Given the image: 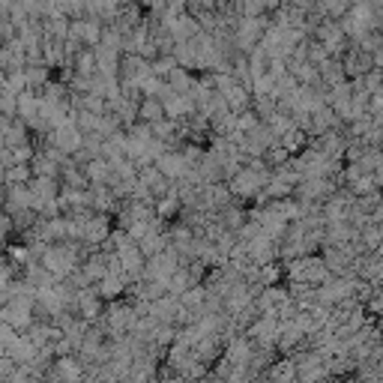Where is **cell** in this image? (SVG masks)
Wrapping results in <instances>:
<instances>
[{
    "mask_svg": "<svg viewBox=\"0 0 383 383\" xmlns=\"http://www.w3.org/2000/svg\"><path fill=\"white\" fill-rule=\"evenodd\" d=\"M246 258L251 260V264H270V260H279V243L270 240L264 231H260L251 240H246Z\"/></svg>",
    "mask_w": 383,
    "mask_h": 383,
    "instance_id": "8992f818",
    "label": "cell"
},
{
    "mask_svg": "<svg viewBox=\"0 0 383 383\" xmlns=\"http://www.w3.org/2000/svg\"><path fill=\"white\" fill-rule=\"evenodd\" d=\"M260 378H267V380H282V383L297 380V362H293L291 354H279V360H273L270 365H267V369L260 371Z\"/></svg>",
    "mask_w": 383,
    "mask_h": 383,
    "instance_id": "9c48e42d",
    "label": "cell"
},
{
    "mask_svg": "<svg viewBox=\"0 0 383 383\" xmlns=\"http://www.w3.org/2000/svg\"><path fill=\"white\" fill-rule=\"evenodd\" d=\"M174 66H177L174 54H156V57L150 60V72H153V75H159V78H165Z\"/></svg>",
    "mask_w": 383,
    "mask_h": 383,
    "instance_id": "f1b7e54d",
    "label": "cell"
},
{
    "mask_svg": "<svg viewBox=\"0 0 383 383\" xmlns=\"http://www.w3.org/2000/svg\"><path fill=\"white\" fill-rule=\"evenodd\" d=\"M162 108H165V117L171 120H186L189 114H195V102L189 99V93H165L162 96Z\"/></svg>",
    "mask_w": 383,
    "mask_h": 383,
    "instance_id": "ba28073f",
    "label": "cell"
},
{
    "mask_svg": "<svg viewBox=\"0 0 383 383\" xmlns=\"http://www.w3.org/2000/svg\"><path fill=\"white\" fill-rule=\"evenodd\" d=\"M78 168L84 171V177H87V183H90V186L105 183V180H108V171H111V165H108V159H105V156H93V159H87L84 165H78Z\"/></svg>",
    "mask_w": 383,
    "mask_h": 383,
    "instance_id": "9a60e30c",
    "label": "cell"
},
{
    "mask_svg": "<svg viewBox=\"0 0 383 383\" xmlns=\"http://www.w3.org/2000/svg\"><path fill=\"white\" fill-rule=\"evenodd\" d=\"M317 6H321V12L330 15V18H341V15L347 12L350 0H317Z\"/></svg>",
    "mask_w": 383,
    "mask_h": 383,
    "instance_id": "4dcf8cb0",
    "label": "cell"
},
{
    "mask_svg": "<svg viewBox=\"0 0 383 383\" xmlns=\"http://www.w3.org/2000/svg\"><path fill=\"white\" fill-rule=\"evenodd\" d=\"M102 308H105V299L96 293L93 284H87V288H78L75 291V314L84 317V321L96 323L102 317Z\"/></svg>",
    "mask_w": 383,
    "mask_h": 383,
    "instance_id": "277c9868",
    "label": "cell"
},
{
    "mask_svg": "<svg viewBox=\"0 0 383 383\" xmlns=\"http://www.w3.org/2000/svg\"><path fill=\"white\" fill-rule=\"evenodd\" d=\"M360 165H362V171H380L383 168L380 147H369V144H365V150H362V156H360Z\"/></svg>",
    "mask_w": 383,
    "mask_h": 383,
    "instance_id": "f546056e",
    "label": "cell"
},
{
    "mask_svg": "<svg viewBox=\"0 0 383 383\" xmlns=\"http://www.w3.org/2000/svg\"><path fill=\"white\" fill-rule=\"evenodd\" d=\"M264 123L273 129V135H275V138H279V135H284V132H288V129H293V120H291V114H284V111H279V108H275L273 114H267V117H264Z\"/></svg>",
    "mask_w": 383,
    "mask_h": 383,
    "instance_id": "603a6c76",
    "label": "cell"
},
{
    "mask_svg": "<svg viewBox=\"0 0 383 383\" xmlns=\"http://www.w3.org/2000/svg\"><path fill=\"white\" fill-rule=\"evenodd\" d=\"M270 180V168H264V171H251L246 165H240V171L231 177V180H225L227 183V189H231L234 195V201H240V203H249L251 198H255V192L258 189H264V183Z\"/></svg>",
    "mask_w": 383,
    "mask_h": 383,
    "instance_id": "6da1fadb",
    "label": "cell"
},
{
    "mask_svg": "<svg viewBox=\"0 0 383 383\" xmlns=\"http://www.w3.org/2000/svg\"><path fill=\"white\" fill-rule=\"evenodd\" d=\"M93 54H96V75H105V78H114L120 69V51H114V48H105L102 42L90 45Z\"/></svg>",
    "mask_w": 383,
    "mask_h": 383,
    "instance_id": "30bf717a",
    "label": "cell"
},
{
    "mask_svg": "<svg viewBox=\"0 0 383 383\" xmlns=\"http://www.w3.org/2000/svg\"><path fill=\"white\" fill-rule=\"evenodd\" d=\"M93 288L96 293L105 299V303H111V299H117V297H123V291H126V279L123 275H111V273H105L99 282H93Z\"/></svg>",
    "mask_w": 383,
    "mask_h": 383,
    "instance_id": "7c38bea8",
    "label": "cell"
},
{
    "mask_svg": "<svg viewBox=\"0 0 383 383\" xmlns=\"http://www.w3.org/2000/svg\"><path fill=\"white\" fill-rule=\"evenodd\" d=\"M15 332H18V330H12L6 321H0V347H6V345H10V341L15 338Z\"/></svg>",
    "mask_w": 383,
    "mask_h": 383,
    "instance_id": "74e56055",
    "label": "cell"
},
{
    "mask_svg": "<svg viewBox=\"0 0 383 383\" xmlns=\"http://www.w3.org/2000/svg\"><path fill=\"white\" fill-rule=\"evenodd\" d=\"M360 81H362V90L365 93H371V90H380L383 87V72L374 66V69H369L365 75H360Z\"/></svg>",
    "mask_w": 383,
    "mask_h": 383,
    "instance_id": "836d02e7",
    "label": "cell"
},
{
    "mask_svg": "<svg viewBox=\"0 0 383 383\" xmlns=\"http://www.w3.org/2000/svg\"><path fill=\"white\" fill-rule=\"evenodd\" d=\"M42 36L48 39H57V42H63V39L69 36V18L66 15H45L42 18Z\"/></svg>",
    "mask_w": 383,
    "mask_h": 383,
    "instance_id": "5bb4252c",
    "label": "cell"
},
{
    "mask_svg": "<svg viewBox=\"0 0 383 383\" xmlns=\"http://www.w3.org/2000/svg\"><path fill=\"white\" fill-rule=\"evenodd\" d=\"M162 87H165V78H159V75H153L150 72V75L138 84V90H141V96H159Z\"/></svg>",
    "mask_w": 383,
    "mask_h": 383,
    "instance_id": "d6a6232c",
    "label": "cell"
},
{
    "mask_svg": "<svg viewBox=\"0 0 383 383\" xmlns=\"http://www.w3.org/2000/svg\"><path fill=\"white\" fill-rule=\"evenodd\" d=\"M264 3L260 0H240V15H249V18H255V15H264Z\"/></svg>",
    "mask_w": 383,
    "mask_h": 383,
    "instance_id": "d590c367",
    "label": "cell"
},
{
    "mask_svg": "<svg viewBox=\"0 0 383 383\" xmlns=\"http://www.w3.org/2000/svg\"><path fill=\"white\" fill-rule=\"evenodd\" d=\"M3 87H6L10 93H15V96H18L21 90H27V78H24V66H21V69H6Z\"/></svg>",
    "mask_w": 383,
    "mask_h": 383,
    "instance_id": "d4e9b609",
    "label": "cell"
},
{
    "mask_svg": "<svg viewBox=\"0 0 383 383\" xmlns=\"http://www.w3.org/2000/svg\"><path fill=\"white\" fill-rule=\"evenodd\" d=\"M312 39H317L332 57H341L347 48V36H345V30H341L338 18H330V15L317 21V27L312 30Z\"/></svg>",
    "mask_w": 383,
    "mask_h": 383,
    "instance_id": "7a4b0ae2",
    "label": "cell"
},
{
    "mask_svg": "<svg viewBox=\"0 0 383 383\" xmlns=\"http://www.w3.org/2000/svg\"><path fill=\"white\" fill-rule=\"evenodd\" d=\"M30 165V174H39V177H60V165L54 159H48L42 150L34 153V159L27 162Z\"/></svg>",
    "mask_w": 383,
    "mask_h": 383,
    "instance_id": "ac0fdd59",
    "label": "cell"
},
{
    "mask_svg": "<svg viewBox=\"0 0 383 383\" xmlns=\"http://www.w3.org/2000/svg\"><path fill=\"white\" fill-rule=\"evenodd\" d=\"M81 108H87L93 114H102L105 111V99L102 96H96V93H81Z\"/></svg>",
    "mask_w": 383,
    "mask_h": 383,
    "instance_id": "e575fe53",
    "label": "cell"
},
{
    "mask_svg": "<svg viewBox=\"0 0 383 383\" xmlns=\"http://www.w3.org/2000/svg\"><path fill=\"white\" fill-rule=\"evenodd\" d=\"M72 72H81V75H93L96 72V54L90 45H84L75 57H72Z\"/></svg>",
    "mask_w": 383,
    "mask_h": 383,
    "instance_id": "44dd1931",
    "label": "cell"
},
{
    "mask_svg": "<svg viewBox=\"0 0 383 383\" xmlns=\"http://www.w3.org/2000/svg\"><path fill=\"white\" fill-rule=\"evenodd\" d=\"M347 189L354 192V198H356V195H369V192H374V189H378V183H374L371 171H365V174H360L356 180L347 183Z\"/></svg>",
    "mask_w": 383,
    "mask_h": 383,
    "instance_id": "83f0119b",
    "label": "cell"
},
{
    "mask_svg": "<svg viewBox=\"0 0 383 383\" xmlns=\"http://www.w3.org/2000/svg\"><path fill=\"white\" fill-rule=\"evenodd\" d=\"M251 350H255V345H251L243 332H237V336H231L222 345V354H219V356H222L227 365H249Z\"/></svg>",
    "mask_w": 383,
    "mask_h": 383,
    "instance_id": "52a82bcc",
    "label": "cell"
},
{
    "mask_svg": "<svg viewBox=\"0 0 383 383\" xmlns=\"http://www.w3.org/2000/svg\"><path fill=\"white\" fill-rule=\"evenodd\" d=\"M165 84L171 87L174 93H189V87L195 84V72L192 69H183V66H174L165 75Z\"/></svg>",
    "mask_w": 383,
    "mask_h": 383,
    "instance_id": "e0dca14e",
    "label": "cell"
},
{
    "mask_svg": "<svg viewBox=\"0 0 383 383\" xmlns=\"http://www.w3.org/2000/svg\"><path fill=\"white\" fill-rule=\"evenodd\" d=\"M260 3H264V10H267V12H275V10L282 6V0H260Z\"/></svg>",
    "mask_w": 383,
    "mask_h": 383,
    "instance_id": "f35d334b",
    "label": "cell"
},
{
    "mask_svg": "<svg viewBox=\"0 0 383 383\" xmlns=\"http://www.w3.org/2000/svg\"><path fill=\"white\" fill-rule=\"evenodd\" d=\"M30 165L27 162H12L10 168H3V183H27L30 180Z\"/></svg>",
    "mask_w": 383,
    "mask_h": 383,
    "instance_id": "cb8c5ba5",
    "label": "cell"
},
{
    "mask_svg": "<svg viewBox=\"0 0 383 383\" xmlns=\"http://www.w3.org/2000/svg\"><path fill=\"white\" fill-rule=\"evenodd\" d=\"M45 378H51V380H81L84 378V362H81L75 354L54 356V362L45 369Z\"/></svg>",
    "mask_w": 383,
    "mask_h": 383,
    "instance_id": "5b68a950",
    "label": "cell"
},
{
    "mask_svg": "<svg viewBox=\"0 0 383 383\" xmlns=\"http://www.w3.org/2000/svg\"><path fill=\"white\" fill-rule=\"evenodd\" d=\"M380 240H383L380 225L365 222V225L360 227V243H362V249H365V251H378V249H380Z\"/></svg>",
    "mask_w": 383,
    "mask_h": 383,
    "instance_id": "7402d4cb",
    "label": "cell"
},
{
    "mask_svg": "<svg viewBox=\"0 0 383 383\" xmlns=\"http://www.w3.org/2000/svg\"><path fill=\"white\" fill-rule=\"evenodd\" d=\"M153 165H156V168L162 171V174L168 177L171 183H177V180H186V177L192 174V165H189V162H186V156H183L180 150H174V147H168V150L162 153V156H159L156 162H153Z\"/></svg>",
    "mask_w": 383,
    "mask_h": 383,
    "instance_id": "3957f363",
    "label": "cell"
},
{
    "mask_svg": "<svg viewBox=\"0 0 383 383\" xmlns=\"http://www.w3.org/2000/svg\"><path fill=\"white\" fill-rule=\"evenodd\" d=\"M12 6V0H0V12H6Z\"/></svg>",
    "mask_w": 383,
    "mask_h": 383,
    "instance_id": "ab89813d",
    "label": "cell"
},
{
    "mask_svg": "<svg viewBox=\"0 0 383 383\" xmlns=\"http://www.w3.org/2000/svg\"><path fill=\"white\" fill-rule=\"evenodd\" d=\"M3 350H6V356H10L12 362H30L34 360V354H36V345L24 336V332H15V338Z\"/></svg>",
    "mask_w": 383,
    "mask_h": 383,
    "instance_id": "8fae6325",
    "label": "cell"
},
{
    "mask_svg": "<svg viewBox=\"0 0 383 383\" xmlns=\"http://www.w3.org/2000/svg\"><path fill=\"white\" fill-rule=\"evenodd\" d=\"M27 141H30V129L15 117L12 123L6 126V132H3V147H18V144H27Z\"/></svg>",
    "mask_w": 383,
    "mask_h": 383,
    "instance_id": "ffe728a7",
    "label": "cell"
},
{
    "mask_svg": "<svg viewBox=\"0 0 383 383\" xmlns=\"http://www.w3.org/2000/svg\"><path fill=\"white\" fill-rule=\"evenodd\" d=\"M246 63H249V75H260V72H267V54H264V48L255 45L251 51H246Z\"/></svg>",
    "mask_w": 383,
    "mask_h": 383,
    "instance_id": "4316f807",
    "label": "cell"
},
{
    "mask_svg": "<svg viewBox=\"0 0 383 383\" xmlns=\"http://www.w3.org/2000/svg\"><path fill=\"white\" fill-rule=\"evenodd\" d=\"M251 111H255L258 117L264 120L267 114H273V111H275V99H273L270 93H267V96H251Z\"/></svg>",
    "mask_w": 383,
    "mask_h": 383,
    "instance_id": "1f68e13d",
    "label": "cell"
},
{
    "mask_svg": "<svg viewBox=\"0 0 383 383\" xmlns=\"http://www.w3.org/2000/svg\"><path fill=\"white\" fill-rule=\"evenodd\" d=\"M165 117V108H162V99L159 96H141L138 99V120L144 123H156V120Z\"/></svg>",
    "mask_w": 383,
    "mask_h": 383,
    "instance_id": "2e32d148",
    "label": "cell"
},
{
    "mask_svg": "<svg viewBox=\"0 0 383 383\" xmlns=\"http://www.w3.org/2000/svg\"><path fill=\"white\" fill-rule=\"evenodd\" d=\"M24 78H27V87L30 90H42V87L51 81V69L45 63H34V66H24Z\"/></svg>",
    "mask_w": 383,
    "mask_h": 383,
    "instance_id": "d6986e66",
    "label": "cell"
},
{
    "mask_svg": "<svg viewBox=\"0 0 383 383\" xmlns=\"http://www.w3.org/2000/svg\"><path fill=\"white\" fill-rule=\"evenodd\" d=\"M99 42L105 45V48H114V51H120L123 48V34H120L117 27L108 21V24H102V34H99Z\"/></svg>",
    "mask_w": 383,
    "mask_h": 383,
    "instance_id": "484cf974",
    "label": "cell"
},
{
    "mask_svg": "<svg viewBox=\"0 0 383 383\" xmlns=\"http://www.w3.org/2000/svg\"><path fill=\"white\" fill-rule=\"evenodd\" d=\"M222 99H225V105H227V111H243V108H249L251 105V93H249V87L246 84H240V81H234L231 87L222 93Z\"/></svg>",
    "mask_w": 383,
    "mask_h": 383,
    "instance_id": "4fadbf2b",
    "label": "cell"
},
{
    "mask_svg": "<svg viewBox=\"0 0 383 383\" xmlns=\"http://www.w3.org/2000/svg\"><path fill=\"white\" fill-rule=\"evenodd\" d=\"M365 111L369 114H383V87L369 93V105H365Z\"/></svg>",
    "mask_w": 383,
    "mask_h": 383,
    "instance_id": "8d00e7d4",
    "label": "cell"
},
{
    "mask_svg": "<svg viewBox=\"0 0 383 383\" xmlns=\"http://www.w3.org/2000/svg\"><path fill=\"white\" fill-rule=\"evenodd\" d=\"M120 3H144V0H120Z\"/></svg>",
    "mask_w": 383,
    "mask_h": 383,
    "instance_id": "60d3db41",
    "label": "cell"
}]
</instances>
